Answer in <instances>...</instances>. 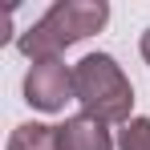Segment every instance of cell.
<instances>
[{
	"instance_id": "2",
	"label": "cell",
	"mask_w": 150,
	"mask_h": 150,
	"mask_svg": "<svg viewBox=\"0 0 150 150\" xmlns=\"http://www.w3.org/2000/svg\"><path fill=\"white\" fill-rule=\"evenodd\" d=\"M73 101H81V110L105 126H126L134 110V85L110 53H85L73 65Z\"/></svg>"
},
{
	"instance_id": "7",
	"label": "cell",
	"mask_w": 150,
	"mask_h": 150,
	"mask_svg": "<svg viewBox=\"0 0 150 150\" xmlns=\"http://www.w3.org/2000/svg\"><path fill=\"white\" fill-rule=\"evenodd\" d=\"M138 53H142V61L150 65V28L142 33V41H138Z\"/></svg>"
},
{
	"instance_id": "4",
	"label": "cell",
	"mask_w": 150,
	"mask_h": 150,
	"mask_svg": "<svg viewBox=\"0 0 150 150\" xmlns=\"http://www.w3.org/2000/svg\"><path fill=\"white\" fill-rule=\"evenodd\" d=\"M57 146L61 150H114V138H110L105 122L77 114V118H65L57 126Z\"/></svg>"
},
{
	"instance_id": "1",
	"label": "cell",
	"mask_w": 150,
	"mask_h": 150,
	"mask_svg": "<svg viewBox=\"0 0 150 150\" xmlns=\"http://www.w3.org/2000/svg\"><path fill=\"white\" fill-rule=\"evenodd\" d=\"M105 21H110L105 0H57L37 25H28L16 37V49L33 61H57L69 45L93 37Z\"/></svg>"
},
{
	"instance_id": "6",
	"label": "cell",
	"mask_w": 150,
	"mask_h": 150,
	"mask_svg": "<svg viewBox=\"0 0 150 150\" xmlns=\"http://www.w3.org/2000/svg\"><path fill=\"white\" fill-rule=\"evenodd\" d=\"M118 150H150V118H130L118 134Z\"/></svg>"
},
{
	"instance_id": "5",
	"label": "cell",
	"mask_w": 150,
	"mask_h": 150,
	"mask_svg": "<svg viewBox=\"0 0 150 150\" xmlns=\"http://www.w3.org/2000/svg\"><path fill=\"white\" fill-rule=\"evenodd\" d=\"M8 150H61L57 146V126H45V122L16 126L12 138H8Z\"/></svg>"
},
{
	"instance_id": "3",
	"label": "cell",
	"mask_w": 150,
	"mask_h": 150,
	"mask_svg": "<svg viewBox=\"0 0 150 150\" xmlns=\"http://www.w3.org/2000/svg\"><path fill=\"white\" fill-rule=\"evenodd\" d=\"M73 98V69L57 57V61H33L25 73V101L41 114L65 110V101Z\"/></svg>"
}]
</instances>
